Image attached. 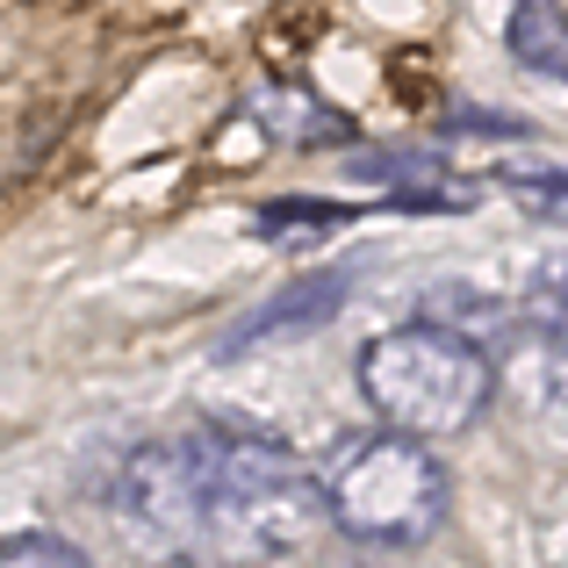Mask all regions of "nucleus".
Instances as JSON below:
<instances>
[{
  "mask_svg": "<svg viewBox=\"0 0 568 568\" xmlns=\"http://www.w3.org/2000/svg\"><path fill=\"white\" fill-rule=\"evenodd\" d=\"M0 568H87V555L72 540H58V532H8Z\"/></svg>",
  "mask_w": 568,
  "mask_h": 568,
  "instance_id": "nucleus-7",
  "label": "nucleus"
},
{
  "mask_svg": "<svg viewBox=\"0 0 568 568\" xmlns=\"http://www.w3.org/2000/svg\"><path fill=\"white\" fill-rule=\"evenodd\" d=\"M504 37H511V58H518L526 72H540V80H561V87H568V8L518 0L511 22H504Z\"/></svg>",
  "mask_w": 568,
  "mask_h": 568,
  "instance_id": "nucleus-5",
  "label": "nucleus"
},
{
  "mask_svg": "<svg viewBox=\"0 0 568 568\" xmlns=\"http://www.w3.org/2000/svg\"><path fill=\"white\" fill-rule=\"evenodd\" d=\"M446 468L432 446L417 439H382L353 446L332 475H324V504H332V526L353 532L367 547H417L446 526Z\"/></svg>",
  "mask_w": 568,
  "mask_h": 568,
  "instance_id": "nucleus-3",
  "label": "nucleus"
},
{
  "mask_svg": "<svg viewBox=\"0 0 568 568\" xmlns=\"http://www.w3.org/2000/svg\"><path fill=\"white\" fill-rule=\"evenodd\" d=\"M361 396L396 439H446L468 432L497 396V367L454 324H396L367 338L361 353Z\"/></svg>",
  "mask_w": 568,
  "mask_h": 568,
  "instance_id": "nucleus-2",
  "label": "nucleus"
},
{
  "mask_svg": "<svg viewBox=\"0 0 568 568\" xmlns=\"http://www.w3.org/2000/svg\"><path fill=\"white\" fill-rule=\"evenodd\" d=\"M115 518L138 532L144 555L252 568L310 547L332 526L324 483L295 446L252 425H194L152 439L115 475Z\"/></svg>",
  "mask_w": 568,
  "mask_h": 568,
  "instance_id": "nucleus-1",
  "label": "nucleus"
},
{
  "mask_svg": "<svg viewBox=\"0 0 568 568\" xmlns=\"http://www.w3.org/2000/svg\"><path fill=\"white\" fill-rule=\"evenodd\" d=\"M346 303V274H303L288 281L281 295H266L260 310H252L245 324H237L231 338H223V361H245V353L274 346V338H295V332H317L332 310Z\"/></svg>",
  "mask_w": 568,
  "mask_h": 568,
  "instance_id": "nucleus-4",
  "label": "nucleus"
},
{
  "mask_svg": "<svg viewBox=\"0 0 568 568\" xmlns=\"http://www.w3.org/2000/svg\"><path fill=\"white\" fill-rule=\"evenodd\" d=\"M511 194L547 223H568V173H511Z\"/></svg>",
  "mask_w": 568,
  "mask_h": 568,
  "instance_id": "nucleus-8",
  "label": "nucleus"
},
{
  "mask_svg": "<svg viewBox=\"0 0 568 568\" xmlns=\"http://www.w3.org/2000/svg\"><path fill=\"white\" fill-rule=\"evenodd\" d=\"M526 317L540 324L555 346H568V260H555V266H540V274H532V288H526Z\"/></svg>",
  "mask_w": 568,
  "mask_h": 568,
  "instance_id": "nucleus-6",
  "label": "nucleus"
}]
</instances>
